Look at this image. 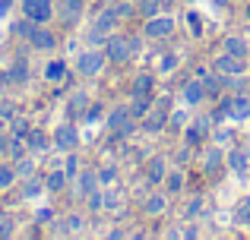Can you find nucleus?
Returning <instances> with one entry per match:
<instances>
[{
  "label": "nucleus",
  "mask_w": 250,
  "mask_h": 240,
  "mask_svg": "<svg viewBox=\"0 0 250 240\" xmlns=\"http://www.w3.org/2000/svg\"><path fill=\"white\" fill-rule=\"evenodd\" d=\"M22 10H25V19H29V22H48L54 6H51V0H25Z\"/></svg>",
  "instance_id": "obj_1"
},
{
  "label": "nucleus",
  "mask_w": 250,
  "mask_h": 240,
  "mask_svg": "<svg viewBox=\"0 0 250 240\" xmlns=\"http://www.w3.org/2000/svg\"><path fill=\"white\" fill-rule=\"evenodd\" d=\"M225 111L231 120H247L250 117V98L247 95H238V98H228L225 101Z\"/></svg>",
  "instance_id": "obj_2"
},
{
  "label": "nucleus",
  "mask_w": 250,
  "mask_h": 240,
  "mask_svg": "<svg viewBox=\"0 0 250 240\" xmlns=\"http://www.w3.org/2000/svg\"><path fill=\"white\" fill-rule=\"evenodd\" d=\"M104 48H108V57H111V60H127L130 51H133V41H130V38H108V44H104Z\"/></svg>",
  "instance_id": "obj_3"
},
{
  "label": "nucleus",
  "mask_w": 250,
  "mask_h": 240,
  "mask_svg": "<svg viewBox=\"0 0 250 240\" xmlns=\"http://www.w3.org/2000/svg\"><path fill=\"white\" fill-rule=\"evenodd\" d=\"M102 63H104V57L95 54V51H89V54H80V60H76V70H80L83 76H95L98 70H102Z\"/></svg>",
  "instance_id": "obj_4"
},
{
  "label": "nucleus",
  "mask_w": 250,
  "mask_h": 240,
  "mask_svg": "<svg viewBox=\"0 0 250 240\" xmlns=\"http://www.w3.org/2000/svg\"><path fill=\"white\" fill-rule=\"evenodd\" d=\"M171 29H174V19H168V16H149V22H146V35H152V38L171 35Z\"/></svg>",
  "instance_id": "obj_5"
},
{
  "label": "nucleus",
  "mask_w": 250,
  "mask_h": 240,
  "mask_svg": "<svg viewBox=\"0 0 250 240\" xmlns=\"http://www.w3.org/2000/svg\"><path fill=\"white\" fill-rule=\"evenodd\" d=\"M215 70H219L222 76H238V73H244V60H241V57L225 54V57H219V60H215Z\"/></svg>",
  "instance_id": "obj_6"
},
{
  "label": "nucleus",
  "mask_w": 250,
  "mask_h": 240,
  "mask_svg": "<svg viewBox=\"0 0 250 240\" xmlns=\"http://www.w3.org/2000/svg\"><path fill=\"white\" fill-rule=\"evenodd\" d=\"M54 142H57V148H73L76 142H80V133H76V129L70 127V123H63V127H57Z\"/></svg>",
  "instance_id": "obj_7"
},
{
  "label": "nucleus",
  "mask_w": 250,
  "mask_h": 240,
  "mask_svg": "<svg viewBox=\"0 0 250 240\" xmlns=\"http://www.w3.org/2000/svg\"><path fill=\"white\" fill-rule=\"evenodd\" d=\"M29 41L35 44L38 51H51V48H54V35H51V32H44V29H32Z\"/></svg>",
  "instance_id": "obj_8"
},
{
  "label": "nucleus",
  "mask_w": 250,
  "mask_h": 240,
  "mask_svg": "<svg viewBox=\"0 0 250 240\" xmlns=\"http://www.w3.org/2000/svg\"><path fill=\"white\" fill-rule=\"evenodd\" d=\"M206 98V89H203V82H187L184 86V101L187 105H196V101Z\"/></svg>",
  "instance_id": "obj_9"
},
{
  "label": "nucleus",
  "mask_w": 250,
  "mask_h": 240,
  "mask_svg": "<svg viewBox=\"0 0 250 240\" xmlns=\"http://www.w3.org/2000/svg\"><path fill=\"white\" fill-rule=\"evenodd\" d=\"M130 114H133V111H127V108H117V111L114 114H111V120H108V127L111 129H117V133H127V117H130Z\"/></svg>",
  "instance_id": "obj_10"
},
{
  "label": "nucleus",
  "mask_w": 250,
  "mask_h": 240,
  "mask_svg": "<svg viewBox=\"0 0 250 240\" xmlns=\"http://www.w3.org/2000/svg\"><path fill=\"white\" fill-rule=\"evenodd\" d=\"M203 165H206L209 174H215L222 167V148H206V158H203Z\"/></svg>",
  "instance_id": "obj_11"
},
{
  "label": "nucleus",
  "mask_w": 250,
  "mask_h": 240,
  "mask_svg": "<svg viewBox=\"0 0 250 240\" xmlns=\"http://www.w3.org/2000/svg\"><path fill=\"white\" fill-rule=\"evenodd\" d=\"M225 51H228L231 57H241V60L247 57V44L241 41V38H228V41H225Z\"/></svg>",
  "instance_id": "obj_12"
},
{
  "label": "nucleus",
  "mask_w": 250,
  "mask_h": 240,
  "mask_svg": "<svg viewBox=\"0 0 250 240\" xmlns=\"http://www.w3.org/2000/svg\"><path fill=\"white\" fill-rule=\"evenodd\" d=\"M114 16H117L114 10H108V13H102V16H98V22H95V38L102 35L104 29H111V25H114Z\"/></svg>",
  "instance_id": "obj_13"
},
{
  "label": "nucleus",
  "mask_w": 250,
  "mask_h": 240,
  "mask_svg": "<svg viewBox=\"0 0 250 240\" xmlns=\"http://www.w3.org/2000/svg\"><path fill=\"white\" fill-rule=\"evenodd\" d=\"M63 70H67V67H63L61 60H54V63H48V67H44V76H48L51 82H57V79H63Z\"/></svg>",
  "instance_id": "obj_14"
},
{
  "label": "nucleus",
  "mask_w": 250,
  "mask_h": 240,
  "mask_svg": "<svg viewBox=\"0 0 250 240\" xmlns=\"http://www.w3.org/2000/svg\"><path fill=\"white\" fill-rule=\"evenodd\" d=\"M44 146H48V139H44V133H38V129H32V133H29V148H35V152H44Z\"/></svg>",
  "instance_id": "obj_15"
},
{
  "label": "nucleus",
  "mask_w": 250,
  "mask_h": 240,
  "mask_svg": "<svg viewBox=\"0 0 250 240\" xmlns=\"http://www.w3.org/2000/svg\"><path fill=\"white\" fill-rule=\"evenodd\" d=\"M162 177H165V161L162 158L149 161V180H162Z\"/></svg>",
  "instance_id": "obj_16"
},
{
  "label": "nucleus",
  "mask_w": 250,
  "mask_h": 240,
  "mask_svg": "<svg viewBox=\"0 0 250 240\" xmlns=\"http://www.w3.org/2000/svg\"><path fill=\"white\" fill-rule=\"evenodd\" d=\"M13 180H16V171H13V167H6V165H0V186L6 190Z\"/></svg>",
  "instance_id": "obj_17"
},
{
  "label": "nucleus",
  "mask_w": 250,
  "mask_h": 240,
  "mask_svg": "<svg viewBox=\"0 0 250 240\" xmlns=\"http://www.w3.org/2000/svg\"><path fill=\"white\" fill-rule=\"evenodd\" d=\"M149 89H152V76H140L136 86H133V92L136 95H149Z\"/></svg>",
  "instance_id": "obj_18"
},
{
  "label": "nucleus",
  "mask_w": 250,
  "mask_h": 240,
  "mask_svg": "<svg viewBox=\"0 0 250 240\" xmlns=\"http://www.w3.org/2000/svg\"><path fill=\"white\" fill-rule=\"evenodd\" d=\"M228 165H231L238 174H244V165H247V161H244V155H241V152H231V155H228Z\"/></svg>",
  "instance_id": "obj_19"
},
{
  "label": "nucleus",
  "mask_w": 250,
  "mask_h": 240,
  "mask_svg": "<svg viewBox=\"0 0 250 240\" xmlns=\"http://www.w3.org/2000/svg\"><path fill=\"white\" fill-rule=\"evenodd\" d=\"M44 184H48V190H61V186H63V174L61 171H51Z\"/></svg>",
  "instance_id": "obj_20"
},
{
  "label": "nucleus",
  "mask_w": 250,
  "mask_h": 240,
  "mask_svg": "<svg viewBox=\"0 0 250 240\" xmlns=\"http://www.w3.org/2000/svg\"><path fill=\"white\" fill-rule=\"evenodd\" d=\"M85 98H89V95H73V101H70V114H80L83 111V108H85Z\"/></svg>",
  "instance_id": "obj_21"
},
{
  "label": "nucleus",
  "mask_w": 250,
  "mask_h": 240,
  "mask_svg": "<svg viewBox=\"0 0 250 240\" xmlns=\"http://www.w3.org/2000/svg\"><path fill=\"white\" fill-rule=\"evenodd\" d=\"M162 209H165V196H152L146 203V212H162Z\"/></svg>",
  "instance_id": "obj_22"
},
{
  "label": "nucleus",
  "mask_w": 250,
  "mask_h": 240,
  "mask_svg": "<svg viewBox=\"0 0 250 240\" xmlns=\"http://www.w3.org/2000/svg\"><path fill=\"white\" fill-rule=\"evenodd\" d=\"M143 13H146V16H155V10H159V6H162V0H143Z\"/></svg>",
  "instance_id": "obj_23"
},
{
  "label": "nucleus",
  "mask_w": 250,
  "mask_h": 240,
  "mask_svg": "<svg viewBox=\"0 0 250 240\" xmlns=\"http://www.w3.org/2000/svg\"><path fill=\"white\" fill-rule=\"evenodd\" d=\"M10 234H13V218L3 215L0 218V237H10Z\"/></svg>",
  "instance_id": "obj_24"
},
{
  "label": "nucleus",
  "mask_w": 250,
  "mask_h": 240,
  "mask_svg": "<svg viewBox=\"0 0 250 240\" xmlns=\"http://www.w3.org/2000/svg\"><path fill=\"white\" fill-rule=\"evenodd\" d=\"M32 171H35V165H32V161H19L16 174H22V177H32Z\"/></svg>",
  "instance_id": "obj_25"
},
{
  "label": "nucleus",
  "mask_w": 250,
  "mask_h": 240,
  "mask_svg": "<svg viewBox=\"0 0 250 240\" xmlns=\"http://www.w3.org/2000/svg\"><path fill=\"white\" fill-rule=\"evenodd\" d=\"M162 120H165L162 114H149V120H146V129H159V127H162Z\"/></svg>",
  "instance_id": "obj_26"
},
{
  "label": "nucleus",
  "mask_w": 250,
  "mask_h": 240,
  "mask_svg": "<svg viewBox=\"0 0 250 240\" xmlns=\"http://www.w3.org/2000/svg\"><path fill=\"white\" fill-rule=\"evenodd\" d=\"M61 3L67 6V13H70V16H73V13H80V10H83V3H80V0H61Z\"/></svg>",
  "instance_id": "obj_27"
},
{
  "label": "nucleus",
  "mask_w": 250,
  "mask_h": 240,
  "mask_svg": "<svg viewBox=\"0 0 250 240\" xmlns=\"http://www.w3.org/2000/svg\"><path fill=\"white\" fill-rule=\"evenodd\" d=\"M184 123H187V114H184V111H177V114H171V127H177V129H181V127H184Z\"/></svg>",
  "instance_id": "obj_28"
},
{
  "label": "nucleus",
  "mask_w": 250,
  "mask_h": 240,
  "mask_svg": "<svg viewBox=\"0 0 250 240\" xmlns=\"http://www.w3.org/2000/svg\"><path fill=\"white\" fill-rule=\"evenodd\" d=\"M83 190H85V193L95 190V177H89V174H85V177H83Z\"/></svg>",
  "instance_id": "obj_29"
},
{
  "label": "nucleus",
  "mask_w": 250,
  "mask_h": 240,
  "mask_svg": "<svg viewBox=\"0 0 250 240\" xmlns=\"http://www.w3.org/2000/svg\"><path fill=\"white\" fill-rule=\"evenodd\" d=\"M241 215H244V222H250V199L244 203V209H241Z\"/></svg>",
  "instance_id": "obj_30"
},
{
  "label": "nucleus",
  "mask_w": 250,
  "mask_h": 240,
  "mask_svg": "<svg viewBox=\"0 0 250 240\" xmlns=\"http://www.w3.org/2000/svg\"><path fill=\"white\" fill-rule=\"evenodd\" d=\"M6 10H10V0H0V16H3Z\"/></svg>",
  "instance_id": "obj_31"
},
{
  "label": "nucleus",
  "mask_w": 250,
  "mask_h": 240,
  "mask_svg": "<svg viewBox=\"0 0 250 240\" xmlns=\"http://www.w3.org/2000/svg\"><path fill=\"white\" fill-rule=\"evenodd\" d=\"M222 3H225V0H222Z\"/></svg>",
  "instance_id": "obj_32"
}]
</instances>
